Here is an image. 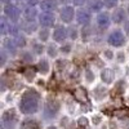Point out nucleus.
<instances>
[{"instance_id": "nucleus-1", "label": "nucleus", "mask_w": 129, "mask_h": 129, "mask_svg": "<svg viewBox=\"0 0 129 129\" xmlns=\"http://www.w3.org/2000/svg\"><path fill=\"white\" fill-rule=\"evenodd\" d=\"M43 103L44 97L39 88H36L35 85H28L18 95L16 106L22 116H35L41 112Z\"/></svg>"}, {"instance_id": "nucleus-2", "label": "nucleus", "mask_w": 129, "mask_h": 129, "mask_svg": "<svg viewBox=\"0 0 129 129\" xmlns=\"http://www.w3.org/2000/svg\"><path fill=\"white\" fill-rule=\"evenodd\" d=\"M63 111V101L54 95H48L44 98L41 109V119L45 123H52L57 119H59Z\"/></svg>"}, {"instance_id": "nucleus-3", "label": "nucleus", "mask_w": 129, "mask_h": 129, "mask_svg": "<svg viewBox=\"0 0 129 129\" xmlns=\"http://www.w3.org/2000/svg\"><path fill=\"white\" fill-rule=\"evenodd\" d=\"M22 120V115L18 111L17 106H7L0 114V125L2 129H18Z\"/></svg>"}, {"instance_id": "nucleus-4", "label": "nucleus", "mask_w": 129, "mask_h": 129, "mask_svg": "<svg viewBox=\"0 0 129 129\" xmlns=\"http://www.w3.org/2000/svg\"><path fill=\"white\" fill-rule=\"evenodd\" d=\"M106 45L111 47L114 49H121V48H126V45L129 44V39L125 35V32L123 28L120 27H114L110 28L106 34L105 38Z\"/></svg>"}, {"instance_id": "nucleus-5", "label": "nucleus", "mask_w": 129, "mask_h": 129, "mask_svg": "<svg viewBox=\"0 0 129 129\" xmlns=\"http://www.w3.org/2000/svg\"><path fill=\"white\" fill-rule=\"evenodd\" d=\"M89 95L93 103L101 105L110 98V87L101 81H98L92 88H89Z\"/></svg>"}, {"instance_id": "nucleus-6", "label": "nucleus", "mask_w": 129, "mask_h": 129, "mask_svg": "<svg viewBox=\"0 0 129 129\" xmlns=\"http://www.w3.org/2000/svg\"><path fill=\"white\" fill-rule=\"evenodd\" d=\"M57 14H58V19L61 21V23L67 25V26L71 23H75V19H76V7H74L72 4L61 5Z\"/></svg>"}, {"instance_id": "nucleus-7", "label": "nucleus", "mask_w": 129, "mask_h": 129, "mask_svg": "<svg viewBox=\"0 0 129 129\" xmlns=\"http://www.w3.org/2000/svg\"><path fill=\"white\" fill-rule=\"evenodd\" d=\"M111 26H112V19H111L110 10L105 9L94 16V27L98 31H101V32L109 31L111 28Z\"/></svg>"}, {"instance_id": "nucleus-8", "label": "nucleus", "mask_w": 129, "mask_h": 129, "mask_svg": "<svg viewBox=\"0 0 129 129\" xmlns=\"http://www.w3.org/2000/svg\"><path fill=\"white\" fill-rule=\"evenodd\" d=\"M117 79H119V74H117V71L111 66V64H107V66H103L100 71V81L109 85V87H111V85H114Z\"/></svg>"}, {"instance_id": "nucleus-9", "label": "nucleus", "mask_w": 129, "mask_h": 129, "mask_svg": "<svg viewBox=\"0 0 129 129\" xmlns=\"http://www.w3.org/2000/svg\"><path fill=\"white\" fill-rule=\"evenodd\" d=\"M52 59H49L47 56H43L40 58H38L36 63L34 64V69L36 70L38 75L40 78H48L50 72H52V69H53V64H52Z\"/></svg>"}, {"instance_id": "nucleus-10", "label": "nucleus", "mask_w": 129, "mask_h": 129, "mask_svg": "<svg viewBox=\"0 0 129 129\" xmlns=\"http://www.w3.org/2000/svg\"><path fill=\"white\" fill-rule=\"evenodd\" d=\"M3 14L12 23H19V21L22 19V9L17 4L10 3V4H7L3 7Z\"/></svg>"}, {"instance_id": "nucleus-11", "label": "nucleus", "mask_w": 129, "mask_h": 129, "mask_svg": "<svg viewBox=\"0 0 129 129\" xmlns=\"http://www.w3.org/2000/svg\"><path fill=\"white\" fill-rule=\"evenodd\" d=\"M81 79L85 87L92 88L100 81V72H97L93 66H85L81 72Z\"/></svg>"}, {"instance_id": "nucleus-12", "label": "nucleus", "mask_w": 129, "mask_h": 129, "mask_svg": "<svg viewBox=\"0 0 129 129\" xmlns=\"http://www.w3.org/2000/svg\"><path fill=\"white\" fill-rule=\"evenodd\" d=\"M93 22V13L87 8H76V19H75V23H78L80 27L83 26H89Z\"/></svg>"}, {"instance_id": "nucleus-13", "label": "nucleus", "mask_w": 129, "mask_h": 129, "mask_svg": "<svg viewBox=\"0 0 129 129\" xmlns=\"http://www.w3.org/2000/svg\"><path fill=\"white\" fill-rule=\"evenodd\" d=\"M44 121L43 119L35 116H22L18 129H44Z\"/></svg>"}, {"instance_id": "nucleus-14", "label": "nucleus", "mask_w": 129, "mask_h": 129, "mask_svg": "<svg viewBox=\"0 0 129 129\" xmlns=\"http://www.w3.org/2000/svg\"><path fill=\"white\" fill-rule=\"evenodd\" d=\"M57 19H58V14L53 12H40L38 17V23L40 27L53 28L57 25Z\"/></svg>"}, {"instance_id": "nucleus-15", "label": "nucleus", "mask_w": 129, "mask_h": 129, "mask_svg": "<svg viewBox=\"0 0 129 129\" xmlns=\"http://www.w3.org/2000/svg\"><path fill=\"white\" fill-rule=\"evenodd\" d=\"M69 40V32H67V25H56L52 28V41L57 43V44H62V43Z\"/></svg>"}, {"instance_id": "nucleus-16", "label": "nucleus", "mask_w": 129, "mask_h": 129, "mask_svg": "<svg viewBox=\"0 0 129 129\" xmlns=\"http://www.w3.org/2000/svg\"><path fill=\"white\" fill-rule=\"evenodd\" d=\"M2 48L10 56V58H18V54H19L21 49L17 47L13 38H10V36L3 38L2 39Z\"/></svg>"}, {"instance_id": "nucleus-17", "label": "nucleus", "mask_w": 129, "mask_h": 129, "mask_svg": "<svg viewBox=\"0 0 129 129\" xmlns=\"http://www.w3.org/2000/svg\"><path fill=\"white\" fill-rule=\"evenodd\" d=\"M129 18L128 13L124 7H117L114 10H111V19H112V25L116 27H120L125 23V21Z\"/></svg>"}, {"instance_id": "nucleus-18", "label": "nucleus", "mask_w": 129, "mask_h": 129, "mask_svg": "<svg viewBox=\"0 0 129 129\" xmlns=\"http://www.w3.org/2000/svg\"><path fill=\"white\" fill-rule=\"evenodd\" d=\"M39 13H40L39 7L26 5L22 9V21H26V22H36Z\"/></svg>"}, {"instance_id": "nucleus-19", "label": "nucleus", "mask_w": 129, "mask_h": 129, "mask_svg": "<svg viewBox=\"0 0 129 129\" xmlns=\"http://www.w3.org/2000/svg\"><path fill=\"white\" fill-rule=\"evenodd\" d=\"M28 49L34 53V54L40 58L43 56H45V49H47V44H44V43L39 41L36 38L31 39L30 40V45H28Z\"/></svg>"}, {"instance_id": "nucleus-20", "label": "nucleus", "mask_w": 129, "mask_h": 129, "mask_svg": "<svg viewBox=\"0 0 129 129\" xmlns=\"http://www.w3.org/2000/svg\"><path fill=\"white\" fill-rule=\"evenodd\" d=\"M18 59L21 61V63H25V64H35L38 61V57L28 48H26V49H22L19 52Z\"/></svg>"}, {"instance_id": "nucleus-21", "label": "nucleus", "mask_w": 129, "mask_h": 129, "mask_svg": "<svg viewBox=\"0 0 129 129\" xmlns=\"http://www.w3.org/2000/svg\"><path fill=\"white\" fill-rule=\"evenodd\" d=\"M115 56H116V49L111 47H106L100 52V58L107 64L115 63Z\"/></svg>"}, {"instance_id": "nucleus-22", "label": "nucleus", "mask_w": 129, "mask_h": 129, "mask_svg": "<svg viewBox=\"0 0 129 129\" xmlns=\"http://www.w3.org/2000/svg\"><path fill=\"white\" fill-rule=\"evenodd\" d=\"M45 56L49 59H52L53 62H54L57 58H59L61 57V54H59V44H57V43H54V41H49L47 44Z\"/></svg>"}, {"instance_id": "nucleus-23", "label": "nucleus", "mask_w": 129, "mask_h": 129, "mask_svg": "<svg viewBox=\"0 0 129 129\" xmlns=\"http://www.w3.org/2000/svg\"><path fill=\"white\" fill-rule=\"evenodd\" d=\"M39 9L40 12H53L56 13L58 12L59 5L57 0H41L39 4Z\"/></svg>"}, {"instance_id": "nucleus-24", "label": "nucleus", "mask_w": 129, "mask_h": 129, "mask_svg": "<svg viewBox=\"0 0 129 129\" xmlns=\"http://www.w3.org/2000/svg\"><path fill=\"white\" fill-rule=\"evenodd\" d=\"M78 109H79L78 103L75 102L71 97H67L66 100H63V111H64V114H66V115H69V116L72 117L75 114L78 112Z\"/></svg>"}, {"instance_id": "nucleus-25", "label": "nucleus", "mask_w": 129, "mask_h": 129, "mask_svg": "<svg viewBox=\"0 0 129 129\" xmlns=\"http://www.w3.org/2000/svg\"><path fill=\"white\" fill-rule=\"evenodd\" d=\"M19 25H21V30H22V32H25L27 36L36 35L38 30L40 28L38 21H36V22H26V21H22Z\"/></svg>"}, {"instance_id": "nucleus-26", "label": "nucleus", "mask_w": 129, "mask_h": 129, "mask_svg": "<svg viewBox=\"0 0 129 129\" xmlns=\"http://www.w3.org/2000/svg\"><path fill=\"white\" fill-rule=\"evenodd\" d=\"M89 119H90L92 128H101L106 123V116L102 112H100V111L90 112L89 114Z\"/></svg>"}, {"instance_id": "nucleus-27", "label": "nucleus", "mask_w": 129, "mask_h": 129, "mask_svg": "<svg viewBox=\"0 0 129 129\" xmlns=\"http://www.w3.org/2000/svg\"><path fill=\"white\" fill-rule=\"evenodd\" d=\"M115 63L117 66H126L129 64V56H128V52L125 48L121 49H116V56H115Z\"/></svg>"}, {"instance_id": "nucleus-28", "label": "nucleus", "mask_w": 129, "mask_h": 129, "mask_svg": "<svg viewBox=\"0 0 129 129\" xmlns=\"http://www.w3.org/2000/svg\"><path fill=\"white\" fill-rule=\"evenodd\" d=\"M74 49H75V43L71 40H67V41L62 43V44H59V54L61 57L69 58L74 53Z\"/></svg>"}, {"instance_id": "nucleus-29", "label": "nucleus", "mask_w": 129, "mask_h": 129, "mask_svg": "<svg viewBox=\"0 0 129 129\" xmlns=\"http://www.w3.org/2000/svg\"><path fill=\"white\" fill-rule=\"evenodd\" d=\"M35 38L41 41V43H44V44H48L49 41H52V28H48V27H40L36 32V35Z\"/></svg>"}, {"instance_id": "nucleus-30", "label": "nucleus", "mask_w": 129, "mask_h": 129, "mask_svg": "<svg viewBox=\"0 0 129 129\" xmlns=\"http://www.w3.org/2000/svg\"><path fill=\"white\" fill-rule=\"evenodd\" d=\"M12 38V36H10ZM13 40H14V43L17 44V47L22 50V49H26V48H28V45H30V36H27L25 32H19L18 35H16V36H13Z\"/></svg>"}, {"instance_id": "nucleus-31", "label": "nucleus", "mask_w": 129, "mask_h": 129, "mask_svg": "<svg viewBox=\"0 0 129 129\" xmlns=\"http://www.w3.org/2000/svg\"><path fill=\"white\" fill-rule=\"evenodd\" d=\"M93 36H94V27L92 25L80 27V39L83 41H85V43L90 41L93 39Z\"/></svg>"}, {"instance_id": "nucleus-32", "label": "nucleus", "mask_w": 129, "mask_h": 129, "mask_svg": "<svg viewBox=\"0 0 129 129\" xmlns=\"http://www.w3.org/2000/svg\"><path fill=\"white\" fill-rule=\"evenodd\" d=\"M67 32H69V40L71 41H78L80 39V26L78 23H71L67 26Z\"/></svg>"}, {"instance_id": "nucleus-33", "label": "nucleus", "mask_w": 129, "mask_h": 129, "mask_svg": "<svg viewBox=\"0 0 129 129\" xmlns=\"http://www.w3.org/2000/svg\"><path fill=\"white\" fill-rule=\"evenodd\" d=\"M87 8L90 10L93 14H97L105 10V4H103V0H89L88 4H87Z\"/></svg>"}, {"instance_id": "nucleus-34", "label": "nucleus", "mask_w": 129, "mask_h": 129, "mask_svg": "<svg viewBox=\"0 0 129 129\" xmlns=\"http://www.w3.org/2000/svg\"><path fill=\"white\" fill-rule=\"evenodd\" d=\"M38 76H39V75H38V72H36L35 69H26V70L23 71V74H22L23 80H25L27 84H30V85L35 84Z\"/></svg>"}, {"instance_id": "nucleus-35", "label": "nucleus", "mask_w": 129, "mask_h": 129, "mask_svg": "<svg viewBox=\"0 0 129 129\" xmlns=\"http://www.w3.org/2000/svg\"><path fill=\"white\" fill-rule=\"evenodd\" d=\"M18 98L16 97L14 92L12 90H7L2 94V102L3 105H7V106H14V103H17Z\"/></svg>"}, {"instance_id": "nucleus-36", "label": "nucleus", "mask_w": 129, "mask_h": 129, "mask_svg": "<svg viewBox=\"0 0 129 129\" xmlns=\"http://www.w3.org/2000/svg\"><path fill=\"white\" fill-rule=\"evenodd\" d=\"M10 21L3 14L2 18H0V35H2V39L3 38H7L9 36V28H10Z\"/></svg>"}, {"instance_id": "nucleus-37", "label": "nucleus", "mask_w": 129, "mask_h": 129, "mask_svg": "<svg viewBox=\"0 0 129 129\" xmlns=\"http://www.w3.org/2000/svg\"><path fill=\"white\" fill-rule=\"evenodd\" d=\"M54 69L58 71V72H63L66 71L67 69H70V62L67 58L64 57H59L54 61Z\"/></svg>"}, {"instance_id": "nucleus-38", "label": "nucleus", "mask_w": 129, "mask_h": 129, "mask_svg": "<svg viewBox=\"0 0 129 129\" xmlns=\"http://www.w3.org/2000/svg\"><path fill=\"white\" fill-rule=\"evenodd\" d=\"M76 126L78 128H83V129H87L89 126H92L90 124V119H89V115H80L76 117Z\"/></svg>"}, {"instance_id": "nucleus-39", "label": "nucleus", "mask_w": 129, "mask_h": 129, "mask_svg": "<svg viewBox=\"0 0 129 129\" xmlns=\"http://www.w3.org/2000/svg\"><path fill=\"white\" fill-rule=\"evenodd\" d=\"M103 4H105V9L114 10L115 8L120 5V0H103Z\"/></svg>"}, {"instance_id": "nucleus-40", "label": "nucleus", "mask_w": 129, "mask_h": 129, "mask_svg": "<svg viewBox=\"0 0 129 129\" xmlns=\"http://www.w3.org/2000/svg\"><path fill=\"white\" fill-rule=\"evenodd\" d=\"M10 59V56L8 54V53L2 48V49H0V67H2V69H4L5 67V64L8 63V61Z\"/></svg>"}, {"instance_id": "nucleus-41", "label": "nucleus", "mask_w": 129, "mask_h": 129, "mask_svg": "<svg viewBox=\"0 0 129 129\" xmlns=\"http://www.w3.org/2000/svg\"><path fill=\"white\" fill-rule=\"evenodd\" d=\"M106 124H107V129H121L120 121L116 120V119H110V120H107Z\"/></svg>"}, {"instance_id": "nucleus-42", "label": "nucleus", "mask_w": 129, "mask_h": 129, "mask_svg": "<svg viewBox=\"0 0 129 129\" xmlns=\"http://www.w3.org/2000/svg\"><path fill=\"white\" fill-rule=\"evenodd\" d=\"M89 0H71V4L76 8H83V7H87Z\"/></svg>"}, {"instance_id": "nucleus-43", "label": "nucleus", "mask_w": 129, "mask_h": 129, "mask_svg": "<svg viewBox=\"0 0 129 129\" xmlns=\"http://www.w3.org/2000/svg\"><path fill=\"white\" fill-rule=\"evenodd\" d=\"M26 5H31V7H39L41 0H23Z\"/></svg>"}, {"instance_id": "nucleus-44", "label": "nucleus", "mask_w": 129, "mask_h": 129, "mask_svg": "<svg viewBox=\"0 0 129 129\" xmlns=\"http://www.w3.org/2000/svg\"><path fill=\"white\" fill-rule=\"evenodd\" d=\"M121 28L124 30V32H125V35L128 36V39H129V18L125 21V23L121 26Z\"/></svg>"}, {"instance_id": "nucleus-45", "label": "nucleus", "mask_w": 129, "mask_h": 129, "mask_svg": "<svg viewBox=\"0 0 129 129\" xmlns=\"http://www.w3.org/2000/svg\"><path fill=\"white\" fill-rule=\"evenodd\" d=\"M44 129H61V126L58 124H56V123H49Z\"/></svg>"}, {"instance_id": "nucleus-46", "label": "nucleus", "mask_w": 129, "mask_h": 129, "mask_svg": "<svg viewBox=\"0 0 129 129\" xmlns=\"http://www.w3.org/2000/svg\"><path fill=\"white\" fill-rule=\"evenodd\" d=\"M124 102H125L126 106H129V87L126 88V90L124 93Z\"/></svg>"}, {"instance_id": "nucleus-47", "label": "nucleus", "mask_w": 129, "mask_h": 129, "mask_svg": "<svg viewBox=\"0 0 129 129\" xmlns=\"http://www.w3.org/2000/svg\"><path fill=\"white\" fill-rule=\"evenodd\" d=\"M58 4H62V5H66V4H71V0H57Z\"/></svg>"}, {"instance_id": "nucleus-48", "label": "nucleus", "mask_w": 129, "mask_h": 129, "mask_svg": "<svg viewBox=\"0 0 129 129\" xmlns=\"http://www.w3.org/2000/svg\"><path fill=\"white\" fill-rule=\"evenodd\" d=\"M0 2L3 3V5H7V4H10V3H13V0H0Z\"/></svg>"}, {"instance_id": "nucleus-49", "label": "nucleus", "mask_w": 129, "mask_h": 129, "mask_svg": "<svg viewBox=\"0 0 129 129\" xmlns=\"http://www.w3.org/2000/svg\"><path fill=\"white\" fill-rule=\"evenodd\" d=\"M124 8H125V10H126V13H128V16H129V2H128V3L125 4V7H124Z\"/></svg>"}, {"instance_id": "nucleus-50", "label": "nucleus", "mask_w": 129, "mask_h": 129, "mask_svg": "<svg viewBox=\"0 0 129 129\" xmlns=\"http://www.w3.org/2000/svg\"><path fill=\"white\" fill-rule=\"evenodd\" d=\"M125 49H126V52H128V56H129V44L126 45V48H125Z\"/></svg>"}, {"instance_id": "nucleus-51", "label": "nucleus", "mask_w": 129, "mask_h": 129, "mask_svg": "<svg viewBox=\"0 0 129 129\" xmlns=\"http://www.w3.org/2000/svg\"><path fill=\"white\" fill-rule=\"evenodd\" d=\"M16 2H23V0H16Z\"/></svg>"}, {"instance_id": "nucleus-52", "label": "nucleus", "mask_w": 129, "mask_h": 129, "mask_svg": "<svg viewBox=\"0 0 129 129\" xmlns=\"http://www.w3.org/2000/svg\"><path fill=\"white\" fill-rule=\"evenodd\" d=\"M93 129H100V128H93Z\"/></svg>"}]
</instances>
